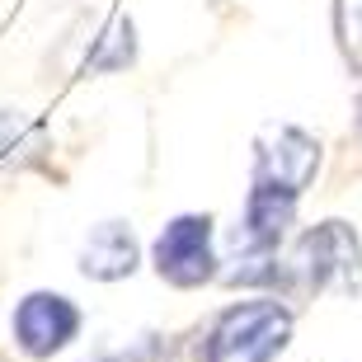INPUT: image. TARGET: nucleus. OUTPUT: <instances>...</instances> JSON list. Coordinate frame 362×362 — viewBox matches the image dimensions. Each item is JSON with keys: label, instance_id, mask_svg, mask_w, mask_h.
Listing matches in <instances>:
<instances>
[{"label": "nucleus", "instance_id": "1", "mask_svg": "<svg viewBox=\"0 0 362 362\" xmlns=\"http://www.w3.org/2000/svg\"><path fill=\"white\" fill-rule=\"evenodd\" d=\"M278 282H296L301 292H353L362 282V245L349 221H320L296 240L292 259L278 269Z\"/></svg>", "mask_w": 362, "mask_h": 362}, {"label": "nucleus", "instance_id": "2", "mask_svg": "<svg viewBox=\"0 0 362 362\" xmlns=\"http://www.w3.org/2000/svg\"><path fill=\"white\" fill-rule=\"evenodd\" d=\"M292 339V310L282 301H235L207 334V362H273Z\"/></svg>", "mask_w": 362, "mask_h": 362}, {"label": "nucleus", "instance_id": "3", "mask_svg": "<svg viewBox=\"0 0 362 362\" xmlns=\"http://www.w3.org/2000/svg\"><path fill=\"white\" fill-rule=\"evenodd\" d=\"M151 264L170 287H202L216 278V255H212V216L207 212H184L156 235Z\"/></svg>", "mask_w": 362, "mask_h": 362}, {"label": "nucleus", "instance_id": "4", "mask_svg": "<svg viewBox=\"0 0 362 362\" xmlns=\"http://www.w3.org/2000/svg\"><path fill=\"white\" fill-rule=\"evenodd\" d=\"M320 170V141L301 127H269L259 136L255 151V188H273V193H287V198H301L306 184Z\"/></svg>", "mask_w": 362, "mask_h": 362}, {"label": "nucleus", "instance_id": "5", "mask_svg": "<svg viewBox=\"0 0 362 362\" xmlns=\"http://www.w3.org/2000/svg\"><path fill=\"white\" fill-rule=\"evenodd\" d=\"M81 334V306L62 292H28L14 306V344L28 358H52Z\"/></svg>", "mask_w": 362, "mask_h": 362}, {"label": "nucleus", "instance_id": "6", "mask_svg": "<svg viewBox=\"0 0 362 362\" xmlns=\"http://www.w3.org/2000/svg\"><path fill=\"white\" fill-rule=\"evenodd\" d=\"M136 264H141V250H136V235L127 221H99L90 226L81 245V273L94 282H118L132 278Z\"/></svg>", "mask_w": 362, "mask_h": 362}, {"label": "nucleus", "instance_id": "7", "mask_svg": "<svg viewBox=\"0 0 362 362\" xmlns=\"http://www.w3.org/2000/svg\"><path fill=\"white\" fill-rule=\"evenodd\" d=\"M132 57H136V42H132V19H113V24L104 28L99 47H94L90 66H94V71H122V66H132Z\"/></svg>", "mask_w": 362, "mask_h": 362}, {"label": "nucleus", "instance_id": "8", "mask_svg": "<svg viewBox=\"0 0 362 362\" xmlns=\"http://www.w3.org/2000/svg\"><path fill=\"white\" fill-rule=\"evenodd\" d=\"M85 362H175V353H170V344H165L160 334H141L136 344H127V349H99Z\"/></svg>", "mask_w": 362, "mask_h": 362}, {"label": "nucleus", "instance_id": "9", "mask_svg": "<svg viewBox=\"0 0 362 362\" xmlns=\"http://www.w3.org/2000/svg\"><path fill=\"white\" fill-rule=\"evenodd\" d=\"M334 24H339V42H344L349 62L362 66V0H334Z\"/></svg>", "mask_w": 362, "mask_h": 362}, {"label": "nucleus", "instance_id": "10", "mask_svg": "<svg viewBox=\"0 0 362 362\" xmlns=\"http://www.w3.org/2000/svg\"><path fill=\"white\" fill-rule=\"evenodd\" d=\"M24 141H38V127L14 118L10 108H0V165L14 160V151H24Z\"/></svg>", "mask_w": 362, "mask_h": 362}]
</instances>
